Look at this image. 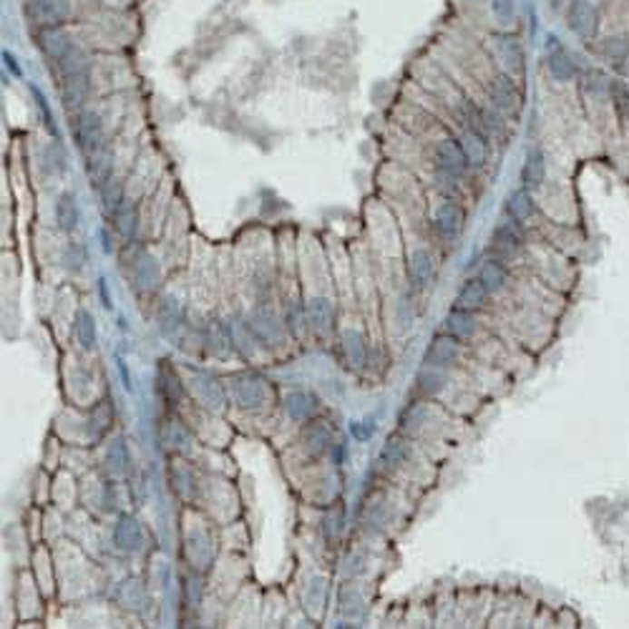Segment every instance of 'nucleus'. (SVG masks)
<instances>
[{"label": "nucleus", "mask_w": 629, "mask_h": 629, "mask_svg": "<svg viewBox=\"0 0 629 629\" xmlns=\"http://www.w3.org/2000/svg\"><path fill=\"white\" fill-rule=\"evenodd\" d=\"M431 156L433 164L438 169V177L464 179L466 172L471 169L458 139H438V142L433 144Z\"/></svg>", "instance_id": "2"}, {"label": "nucleus", "mask_w": 629, "mask_h": 629, "mask_svg": "<svg viewBox=\"0 0 629 629\" xmlns=\"http://www.w3.org/2000/svg\"><path fill=\"white\" fill-rule=\"evenodd\" d=\"M596 48H599V55L607 64L624 66L629 61V31L627 28H617V31H609L607 35H599L596 38Z\"/></svg>", "instance_id": "9"}, {"label": "nucleus", "mask_w": 629, "mask_h": 629, "mask_svg": "<svg viewBox=\"0 0 629 629\" xmlns=\"http://www.w3.org/2000/svg\"><path fill=\"white\" fill-rule=\"evenodd\" d=\"M506 265H504V260H498V257H488V260H484V265H481V270H478V280L484 282L486 290L494 295V292H498V290L506 285Z\"/></svg>", "instance_id": "23"}, {"label": "nucleus", "mask_w": 629, "mask_h": 629, "mask_svg": "<svg viewBox=\"0 0 629 629\" xmlns=\"http://www.w3.org/2000/svg\"><path fill=\"white\" fill-rule=\"evenodd\" d=\"M446 330H448V335H453V338H458V340L471 338L476 330L474 312H468V310H461V308H456L453 312H448V318H446Z\"/></svg>", "instance_id": "27"}, {"label": "nucleus", "mask_w": 629, "mask_h": 629, "mask_svg": "<svg viewBox=\"0 0 629 629\" xmlns=\"http://www.w3.org/2000/svg\"><path fill=\"white\" fill-rule=\"evenodd\" d=\"M76 335L78 342H81L84 348H93V342H96V322L91 318V312H78Z\"/></svg>", "instance_id": "35"}, {"label": "nucleus", "mask_w": 629, "mask_h": 629, "mask_svg": "<svg viewBox=\"0 0 629 629\" xmlns=\"http://www.w3.org/2000/svg\"><path fill=\"white\" fill-rule=\"evenodd\" d=\"M74 139H76L78 149L86 156L99 152L103 146V122H101L99 113L78 111L76 122H74Z\"/></svg>", "instance_id": "6"}, {"label": "nucleus", "mask_w": 629, "mask_h": 629, "mask_svg": "<svg viewBox=\"0 0 629 629\" xmlns=\"http://www.w3.org/2000/svg\"><path fill=\"white\" fill-rule=\"evenodd\" d=\"M546 71L556 84H572L579 76V61L572 51H566L562 45V48L546 54Z\"/></svg>", "instance_id": "11"}, {"label": "nucleus", "mask_w": 629, "mask_h": 629, "mask_svg": "<svg viewBox=\"0 0 629 629\" xmlns=\"http://www.w3.org/2000/svg\"><path fill=\"white\" fill-rule=\"evenodd\" d=\"M612 111L624 126L629 123V84L612 78Z\"/></svg>", "instance_id": "29"}, {"label": "nucleus", "mask_w": 629, "mask_h": 629, "mask_svg": "<svg viewBox=\"0 0 629 629\" xmlns=\"http://www.w3.org/2000/svg\"><path fill=\"white\" fill-rule=\"evenodd\" d=\"M408 275L410 282L416 288H426L431 285L433 275H436V262H433V254L428 250H413L408 257Z\"/></svg>", "instance_id": "17"}, {"label": "nucleus", "mask_w": 629, "mask_h": 629, "mask_svg": "<svg viewBox=\"0 0 629 629\" xmlns=\"http://www.w3.org/2000/svg\"><path fill=\"white\" fill-rule=\"evenodd\" d=\"M521 227L524 224H519V221L514 220H504L498 221L496 230H494V234H491V247H494V252L501 254V257H511V254H516L524 247V232H521ZM498 257V260H501Z\"/></svg>", "instance_id": "8"}, {"label": "nucleus", "mask_w": 629, "mask_h": 629, "mask_svg": "<svg viewBox=\"0 0 629 629\" xmlns=\"http://www.w3.org/2000/svg\"><path fill=\"white\" fill-rule=\"evenodd\" d=\"M199 390H201V398L210 403L211 408H220L221 403V388L220 383H214L211 378H199Z\"/></svg>", "instance_id": "38"}, {"label": "nucleus", "mask_w": 629, "mask_h": 629, "mask_svg": "<svg viewBox=\"0 0 629 629\" xmlns=\"http://www.w3.org/2000/svg\"><path fill=\"white\" fill-rule=\"evenodd\" d=\"M458 353H461L458 338H453V335H438V338L433 340L428 355H426V363H428V368H448L451 363H456Z\"/></svg>", "instance_id": "16"}, {"label": "nucleus", "mask_w": 629, "mask_h": 629, "mask_svg": "<svg viewBox=\"0 0 629 629\" xmlns=\"http://www.w3.org/2000/svg\"><path fill=\"white\" fill-rule=\"evenodd\" d=\"M35 99H38V106H41V111H44L45 122H48V126L54 129V116H51V109H48V103H45V99L41 96V91H35Z\"/></svg>", "instance_id": "41"}, {"label": "nucleus", "mask_w": 629, "mask_h": 629, "mask_svg": "<svg viewBox=\"0 0 629 629\" xmlns=\"http://www.w3.org/2000/svg\"><path fill=\"white\" fill-rule=\"evenodd\" d=\"M285 408H288L292 418L310 420L318 413V398L312 396V393H305V390H295L285 400Z\"/></svg>", "instance_id": "25"}, {"label": "nucleus", "mask_w": 629, "mask_h": 629, "mask_svg": "<svg viewBox=\"0 0 629 629\" xmlns=\"http://www.w3.org/2000/svg\"><path fill=\"white\" fill-rule=\"evenodd\" d=\"M564 18H566V28L586 44L602 35V11L596 0H569Z\"/></svg>", "instance_id": "1"}, {"label": "nucleus", "mask_w": 629, "mask_h": 629, "mask_svg": "<svg viewBox=\"0 0 629 629\" xmlns=\"http://www.w3.org/2000/svg\"><path fill=\"white\" fill-rule=\"evenodd\" d=\"M305 443H308V451L318 456L330 446V428L322 423H310L308 431H305Z\"/></svg>", "instance_id": "32"}, {"label": "nucleus", "mask_w": 629, "mask_h": 629, "mask_svg": "<svg viewBox=\"0 0 629 629\" xmlns=\"http://www.w3.org/2000/svg\"><path fill=\"white\" fill-rule=\"evenodd\" d=\"M113 544L122 552H139L144 546V529L133 516H122L116 529H113Z\"/></svg>", "instance_id": "15"}, {"label": "nucleus", "mask_w": 629, "mask_h": 629, "mask_svg": "<svg viewBox=\"0 0 629 629\" xmlns=\"http://www.w3.org/2000/svg\"><path fill=\"white\" fill-rule=\"evenodd\" d=\"M91 93V81L89 71H81V74H68L64 76V106L68 111H81L84 103L89 99Z\"/></svg>", "instance_id": "14"}, {"label": "nucleus", "mask_w": 629, "mask_h": 629, "mask_svg": "<svg viewBox=\"0 0 629 629\" xmlns=\"http://www.w3.org/2000/svg\"><path fill=\"white\" fill-rule=\"evenodd\" d=\"M111 423V408H109V400H101L99 408L93 410V416H91V433L93 436H99L101 431H106Z\"/></svg>", "instance_id": "39"}, {"label": "nucleus", "mask_w": 629, "mask_h": 629, "mask_svg": "<svg viewBox=\"0 0 629 629\" xmlns=\"http://www.w3.org/2000/svg\"><path fill=\"white\" fill-rule=\"evenodd\" d=\"M101 247H103L106 252H111V250H113V244H111L109 232H101Z\"/></svg>", "instance_id": "42"}, {"label": "nucleus", "mask_w": 629, "mask_h": 629, "mask_svg": "<svg viewBox=\"0 0 629 629\" xmlns=\"http://www.w3.org/2000/svg\"><path fill=\"white\" fill-rule=\"evenodd\" d=\"M536 214V201L531 197V189L521 187L516 192H511L506 199V217L508 220L526 224Z\"/></svg>", "instance_id": "19"}, {"label": "nucleus", "mask_w": 629, "mask_h": 629, "mask_svg": "<svg viewBox=\"0 0 629 629\" xmlns=\"http://www.w3.org/2000/svg\"><path fill=\"white\" fill-rule=\"evenodd\" d=\"M498 51H501V58H504V64H506L508 71H521V66H524V51H521V45L516 38H508V35H504V38L498 41Z\"/></svg>", "instance_id": "31"}, {"label": "nucleus", "mask_w": 629, "mask_h": 629, "mask_svg": "<svg viewBox=\"0 0 629 629\" xmlns=\"http://www.w3.org/2000/svg\"><path fill=\"white\" fill-rule=\"evenodd\" d=\"M116 220V230L122 234L123 240H133V234L139 230V214H136V207L132 204H123L122 210L113 214Z\"/></svg>", "instance_id": "33"}, {"label": "nucleus", "mask_w": 629, "mask_h": 629, "mask_svg": "<svg viewBox=\"0 0 629 629\" xmlns=\"http://www.w3.org/2000/svg\"><path fill=\"white\" fill-rule=\"evenodd\" d=\"M488 295H491V292L486 290V285L478 277L466 280L464 285H461V290H458V295H456V308L468 310V312H478V310L486 305Z\"/></svg>", "instance_id": "20"}, {"label": "nucleus", "mask_w": 629, "mask_h": 629, "mask_svg": "<svg viewBox=\"0 0 629 629\" xmlns=\"http://www.w3.org/2000/svg\"><path fill=\"white\" fill-rule=\"evenodd\" d=\"M491 15L501 28H508L516 21V0H491Z\"/></svg>", "instance_id": "34"}, {"label": "nucleus", "mask_w": 629, "mask_h": 629, "mask_svg": "<svg viewBox=\"0 0 629 629\" xmlns=\"http://www.w3.org/2000/svg\"><path fill=\"white\" fill-rule=\"evenodd\" d=\"M464 221H466V211L461 204H456L453 199L443 201L441 207L436 210L433 214V230L436 234L446 240V242H453L458 234L464 232Z\"/></svg>", "instance_id": "7"}, {"label": "nucleus", "mask_w": 629, "mask_h": 629, "mask_svg": "<svg viewBox=\"0 0 629 629\" xmlns=\"http://www.w3.org/2000/svg\"><path fill=\"white\" fill-rule=\"evenodd\" d=\"M488 133L478 132V129H464L461 132V149H464L466 159L471 169H481L488 162Z\"/></svg>", "instance_id": "13"}, {"label": "nucleus", "mask_w": 629, "mask_h": 629, "mask_svg": "<svg viewBox=\"0 0 629 629\" xmlns=\"http://www.w3.org/2000/svg\"><path fill=\"white\" fill-rule=\"evenodd\" d=\"M488 103L496 113L504 116H516L521 111V91L516 86V81L511 78V74H496L488 81Z\"/></svg>", "instance_id": "4"}, {"label": "nucleus", "mask_w": 629, "mask_h": 629, "mask_svg": "<svg viewBox=\"0 0 629 629\" xmlns=\"http://www.w3.org/2000/svg\"><path fill=\"white\" fill-rule=\"evenodd\" d=\"M308 318L310 322H312V328H315L318 332H330L332 322H335V310H332L330 300H325V298L310 300Z\"/></svg>", "instance_id": "26"}, {"label": "nucleus", "mask_w": 629, "mask_h": 629, "mask_svg": "<svg viewBox=\"0 0 629 629\" xmlns=\"http://www.w3.org/2000/svg\"><path fill=\"white\" fill-rule=\"evenodd\" d=\"M106 466H109L111 474L122 476L129 471V448H126V443L122 438H116L106 448Z\"/></svg>", "instance_id": "30"}, {"label": "nucleus", "mask_w": 629, "mask_h": 629, "mask_svg": "<svg viewBox=\"0 0 629 629\" xmlns=\"http://www.w3.org/2000/svg\"><path fill=\"white\" fill-rule=\"evenodd\" d=\"M71 11H74L71 0H25V5H23L25 18L34 23L38 31L66 25Z\"/></svg>", "instance_id": "3"}, {"label": "nucleus", "mask_w": 629, "mask_h": 629, "mask_svg": "<svg viewBox=\"0 0 629 629\" xmlns=\"http://www.w3.org/2000/svg\"><path fill=\"white\" fill-rule=\"evenodd\" d=\"M132 280L136 288L142 292H154L162 282V270L156 265V260L152 254L139 252L132 260Z\"/></svg>", "instance_id": "10"}, {"label": "nucleus", "mask_w": 629, "mask_h": 629, "mask_svg": "<svg viewBox=\"0 0 629 629\" xmlns=\"http://www.w3.org/2000/svg\"><path fill=\"white\" fill-rule=\"evenodd\" d=\"M84 262H86V250L78 242H68L66 252H64V267L71 270V272H76V270H81Z\"/></svg>", "instance_id": "37"}, {"label": "nucleus", "mask_w": 629, "mask_h": 629, "mask_svg": "<svg viewBox=\"0 0 629 629\" xmlns=\"http://www.w3.org/2000/svg\"><path fill=\"white\" fill-rule=\"evenodd\" d=\"M342 355L353 368H363L368 363V342L360 330L342 332Z\"/></svg>", "instance_id": "21"}, {"label": "nucleus", "mask_w": 629, "mask_h": 629, "mask_svg": "<svg viewBox=\"0 0 629 629\" xmlns=\"http://www.w3.org/2000/svg\"><path fill=\"white\" fill-rule=\"evenodd\" d=\"M386 458L390 464H403L408 458V448L400 441H390L386 446Z\"/></svg>", "instance_id": "40"}, {"label": "nucleus", "mask_w": 629, "mask_h": 629, "mask_svg": "<svg viewBox=\"0 0 629 629\" xmlns=\"http://www.w3.org/2000/svg\"><path fill=\"white\" fill-rule=\"evenodd\" d=\"M232 398L242 406V408H260L265 406L270 398V386L262 376L257 373H237L232 378Z\"/></svg>", "instance_id": "5"}, {"label": "nucleus", "mask_w": 629, "mask_h": 629, "mask_svg": "<svg viewBox=\"0 0 629 629\" xmlns=\"http://www.w3.org/2000/svg\"><path fill=\"white\" fill-rule=\"evenodd\" d=\"M55 221L58 227L66 234L76 232L78 221H81V210H78V201L74 194H61L58 201H55Z\"/></svg>", "instance_id": "22"}, {"label": "nucleus", "mask_w": 629, "mask_h": 629, "mask_svg": "<svg viewBox=\"0 0 629 629\" xmlns=\"http://www.w3.org/2000/svg\"><path fill=\"white\" fill-rule=\"evenodd\" d=\"M546 179V156L541 149H529L521 164V184L526 189H539Z\"/></svg>", "instance_id": "18"}, {"label": "nucleus", "mask_w": 629, "mask_h": 629, "mask_svg": "<svg viewBox=\"0 0 629 629\" xmlns=\"http://www.w3.org/2000/svg\"><path fill=\"white\" fill-rule=\"evenodd\" d=\"M123 204H126V199H123L122 182H119V179H111V182H106V184L101 187V207H103V211L113 217L116 211L122 210Z\"/></svg>", "instance_id": "28"}, {"label": "nucleus", "mask_w": 629, "mask_h": 629, "mask_svg": "<svg viewBox=\"0 0 629 629\" xmlns=\"http://www.w3.org/2000/svg\"><path fill=\"white\" fill-rule=\"evenodd\" d=\"M89 177L99 189L113 179V162H111V152H106V146L89 154Z\"/></svg>", "instance_id": "24"}, {"label": "nucleus", "mask_w": 629, "mask_h": 629, "mask_svg": "<svg viewBox=\"0 0 629 629\" xmlns=\"http://www.w3.org/2000/svg\"><path fill=\"white\" fill-rule=\"evenodd\" d=\"M254 328L262 332L265 338H277V335H280V325H277L275 315H272L270 310H260V312L254 315Z\"/></svg>", "instance_id": "36"}, {"label": "nucleus", "mask_w": 629, "mask_h": 629, "mask_svg": "<svg viewBox=\"0 0 629 629\" xmlns=\"http://www.w3.org/2000/svg\"><path fill=\"white\" fill-rule=\"evenodd\" d=\"M38 48L44 51V55L61 64L74 51V44H71V35L64 31V25H55V28H41L38 31Z\"/></svg>", "instance_id": "12"}]
</instances>
